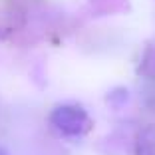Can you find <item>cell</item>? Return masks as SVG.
Listing matches in <instances>:
<instances>
[{"label": "cell", "instance_id": "6da1fadb", "mask_svg": "<svg viewBox=\"0 0 155 155\" xmlns=\"http://www.w3.org/2000/svg\"><path fill=\"white\" fill-rule=\"evenodd\" d=\"M50 125L64 137H82L91 129V117L80 105L64 104L50 114Z\"/></svg>", "mask_w": 155, "mask_h": 155}, {"label": "cell", "instance_id": "7a4b0ae2", "mask_svg": "<svg viewBox=\"0 0 155 155\" xmlns=\"http://www.w3.org/2000/svg\"><path fill=\"white\" fill-rule=\"evenodd\" d=\"M135 155H155V123L139 131L135 139Z\"/></svg>", "mask_w": 155, "mask_h": 155}, {"label": "cell", "instance_id": "3957f363", "mask_svg": "<svg viewBox=\"0 0 155 155\" xmlns=\"http://www.w3.org/2000/svg\"><path fill=\"white\" fill-rule=\"evenodd\" d=\"M0 155H8V153H6V149H4V147H0Z\"/></svg>", "mask_w": 155, "mask_h": 155}]
</instances>
